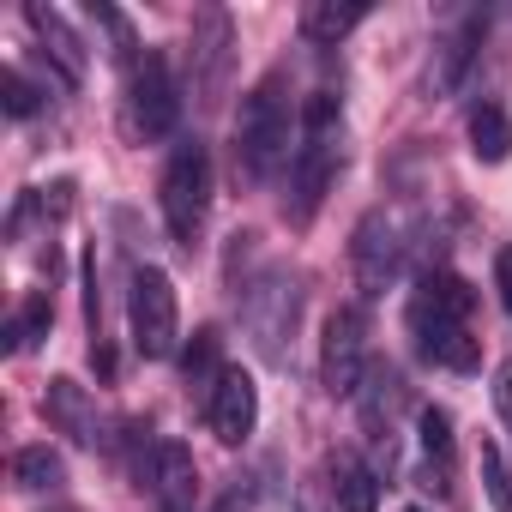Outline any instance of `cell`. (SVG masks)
<instances>
[{"label":"cell","instance_id":"29","mask_svg":"<svg viewBox=\"0 0 512 512\" xmlns=\"http://www.w3.org/2000/svg\"><path fill=\"white\" fill-rule=\"evenodd\" d=\"M296 512H320V500H314V494H302V500H296Z\"/></svg>","mask_w":512,"mask_h":512},{"label":"cell","instance_id":"19","mask_svg":"<svg viewBox=\"0 0 512 512\" xmlns=\"http://www.w3.org/2000/svg\"><path fill=\"white\" fill-rule=\"evenodd\" d=\"M223 374H229V362H223V338H217L211 326H199V332H193V344L181 350V380H187V398L205 410Z\"/></svg>","mask_w":512,"mask_h":512},{"label":"cell","instance_id":"30","mask_svg":"<svg viewBox=\"0 0 512 512\" xmlns=\"http://www.w3.org/2000/svg\"><path fill=\"white\" fill-rule=\"evenodd\" d=\"M404 512H428V506H404Z\"/></svg>","mask_w":512,"mask_h":512},{"label":"cell","instance_id":"27","mask_svg":"<svg viewBox=\"0 0 512 512\" xmlns=\"http://www.w3.org/2000/svg\"><path fill=\"white\" fill-rule=\"evenodd\" d=\"M247 506H253V476H229V488L211 512H247Z\"/></svg>","mask_w":512,"mask_h":512},{"label":"cell","instance_id":"11","mask_svg":"<svg viewBox=\"0 0 512 512\" xmlns=\"http://www.w3.org/2000/svg\"><path fill=\"white\" fill-rule=\"evenodd\" d=\"M410 338H416V356L446 368V374H476V338H470V320H452L428 302L410 296Z\"/></svg>","mask_w":512,"mask_h":512},{"label":"cell","instance_id":"10","mask_svg":"<svg viewBox=\"0 0 512 512\" xmlns=\"http://www.w3.org/2000/svg\"><path fill=\"white\" fill-rule=\"evenodd\" d=\"M404 380H398V368H386V362H374L368 368V380H362V392H356V410H362V428H368V446H374V470L386 476L392 464H398V410H404Z\"/></svg>","mask_w":512,"mask_h":512},{"label":"cell","instance_id":"1","mask_svg":"<svg viewBox=\"0 0 512 512\" xmlns=\"http://www.w3.org/2000/svg\"><path fill=\"white\" fill-rule=\"evenodd\" d=\"M296 139H302V109H296V91H290V73L272 67L247 85L241 97V115H235V169L247 181H278V169L296 157Z\"/></svg>","mask_w":512,"mask_h":512},{"label":"cell","instance_id":"8","mask_svg":"<svg viewBox=\"0 0 512 512\" xmlns=\"http://www.w3.org/2000/svg\"><path fill=\"white\" fill-rule=\"evenodd\" d=\"M175 121H181V85L169 73V55L145 49L139 67L127 73V127L139 139H169Z\"/></svg>","mask_w":512,"mask_h":512},{"label":"cell","instance_id":"12","mask_svg":"<svg viewBox=\"0 0 512 512\" xmlns=\"http://www.w3.org/2000/svg\"><path fill=\"white\" fill-rule=\"evenodd\" d=\"M139 482L157 500V512H193L199 506V464L181 440H151V452L139 458Z\"/></svg>","mask_w":512,"mask_h":512},{"label":"cell","instance_id":"20","mask_svg":"<svg viewBox=\"0 0 512 512\" xmlns=\"http://www.w3.org/2000/svg\"><path fill=\"white\" fill-rule=\"evenodd\" d=\"M368 13H374L368 0H308V7H302V37L314 49H338Z\"/></svg>","mask_w":512,"mask_h":512},{"label":"cell","instance_id":"17","mask_svg":"<svg viewBox=\"0 0 512 512\" xmlns=\"http://www.w3.org/2000/svg\"><path fill=\"white\" fill-rule=\"evenodd\" d=\"M482 37H488V19H482V13H470L458 31H446V37L434 43V61H428V97H452V91L470 79Z\"/></svg>","mask_w":512,"mask_h":512},{"label":"cell","instance_id":"22","mask_svg":"<svg viewBox=\"0 0 512 512\" xmlns=\"http://www.w3.org/2000/svg\"><path fill=\"white\" fill-rule=\"evenodd\" d=\"M470 151H476V163H506L512 157V121H506L500 103L470 109Z\"/></svg>","mask_w":512,"mask_h":512},{"label":"cell","instance_id":"3","mask_svg":"<svg viewBox=\"0 0 512 512\" xmlns=\"http://www.w3.org/2000/svg\"><path fill=\"white\" fill-rule=\"evenodd\" d=\"M235 308H241V332H247L253 356L272 362V368H284L290 362V344H296V326H302V272L260 266L253 278H241Z\"/></svg>","mask_w":512,"mask_h":512},{"label":"cell","instance_id":"13","mask_svg":"<svg viewBox=\"0 0 512 512\" xmlns=\"http://www.w3.org/2000/svg\"><path fill=\"white\" fill-rule=\"evenodd\" d=\"M43 416H49V428L67 434L73 446H109V440H115V434H109L115 422L103 416V404H97L79 380H67V374L49 380V392H43Z\"/></svg>","mask_w":512,"mask_h":512},{"label":"cell","instance_id":"18","mask_svg":"<svg viewBox=\"0 0 512 512\" xmlns=\"http://www.w3.org/2000/svg\"><path fill=\"white\" fill-rule=\"evenodd\" d=\"M326 476H332V506L338 512H380V470L368 464V458H356V452H332V464H326Z\"/></svg>","mask_w":512,"mask_h":512},{"label":"cell","instance_id":"16","mask_svg":"<svg viewBox=\"0 0 512 512\" xmlns=\"http://www.w3.org/2000/svg\"><path fill=\"white\" fill-rule=\"evenodd\" d=\"M25 25L37 31L43 61H49V73L61 79V91H79V85H85V43L73 37V25H67L55 7H43V0H31V7H25Z\"/></svg>","mask_w":512,"mask_h":512},{"label":"cell","instance_id":"25","mask_svg":"<svg viewBox=\"0 0 512 512\" xmlns=\"http://www.w3.org/2000/svg\"><path fill=\"white\" fill-rule=\"evenodd\" d=\"M482 488H488L494 512H512V470H506V458H500L494 440H482Z\"/></svg>","mask_w":512,"mask_h":512},{"label":"cell","instance_id":"9","mask_svg":"<svg viewBox=\"0 0 512 512\" xmlns=\"http://www.w3.org/2000/svg\"><path fill=\"white\" fill-rule=\"evenodd\" d=\"M229 61H235V25L223 7H199L193 13V37H187V67H193V97L217 103L229 85Z\"/></svg>","mask_w":512,"mask_h":512},{"label":"cell","instance_id":"28","mask_svg":"<svg viewBox=\"0 0 512 512\" xmlns=\"http://www.w3.org/2000/svg\"><path fill=\"white\" fill-rule=\"evenodd\" d=\"M494 410H500V422H506V434H512V362L494 368Z\"/></svg>","mask_w":512,"mask_h":512},{"label":"cell","instance_id":"5","mask_svg":"<svg viewBox=\"0 0 512 512\" xmlns=\"http://www.w3.org/2000/svg\"><path fill=\"white\" fill-rule=\"evenodd\" d=\"M127 332H133V356H145V362H169L181 350V302H175V284L163 266H133Z\"/></svg>","mask_w":512,"mask_h":512},{"label":"cell","instance_id":"23","mask_svg":"<svg viewBox=\"0 0 512 512\" xmlns=\"http://www.w3.org/2000/svg\"><path fill=\"white\" fill-rule=\"evenodd\" d=\"M13 482L25 488V494H55L61 482H67V464H61V452L43 440V446H19L13 452Z\"/></svg>","mask_w":512,"mask_h":512},{"label":"cell","instance_id":"21","mask_svg":"<svg viewBox=\"0 0 512 512\" xmlns=\"http://www.w3.org/2000/svg\"><path fill=\"white\" fill-rule=\"evenodd\" d=\"M49 326H55V296H49V290H31V296L19 302V314L7 320V356L37 350V344L49 338Z\"/></svg>","mask_w":512,"mask_h":512},{"label":"cell","instance_id":"24","mask_svg":"<svg viewBox=\"0 0 512 512\" xmlns=\"http://www.w3.org/2000/svg\"><path fill=\"white\" fill-rule=\"evenodd\" d=\"M0 109H7L13 121H31V115L43 109V85L25 79L19 67H7V73H0Z\"/></svg>","mask_w":512,"mask_h":512},{"label":"cell","instance_id":"14","mask_svg":"<svg viewBox=\"0 0 512 512\" xmlns=\"http://www.w3.org/2000/svg\"><path fill=\"white\" fill-rule=\"evenodd\" d=\"M199 416H205V428H211L223 446H241L253 428H260V386H253V374L229 368V374L217 380V392H211V404H205Z\"/></svg>","mask_w":512,"mask_h":512},{"label":"cell","instance_id":"4","mask_svg":"<svg viewBox=\"0 0 512 512\" xmlns=\"http://www.w3.org/2000/svg\"><path fill=\"white\" fill-rule=\"evenodd\" d=\"M157 205H163L169 241L193 253V241L205 235V217H211V151H205V139H181L169 151L163 181H157Z\"/></svg>","mask_w":512,"mask_h":512},{"label":"cell","instance_id":"6","mask_svg":"<svg viewBox=\"0 0 512 512\" xmlns=\"http://www.w3.org/2000/svg\"><path fill=\"white\" fill-rule=\"evenodd\" d=\"M404 253H410V241H404L398 217L368 211V217L356 223V235H350V272H356V296H362V302H380L386 290H398Z\"/></svg>","mask_w":512,"mask_h":512},{"label":"cell","instance_id":"26","mask_svg":"<svg viewBox=\"0 0 512 512\" xmlns=\"http://www.w3.org/2000/svg\"><path fill=\"white\" fill-rule=\"evenodd\" d=\"M494 290H500V308H506V320H512V241L494 247Z\"/></svg>","mask_w":512,"mask_h":512},{"label":"cell","instance_id":"7","mask_svg":"<svg viewBox=\"0 0 512 512\" xmlns=\"http://www.w3.org/2000/svg\"><path fill=\"white\" fill-rule=\"evenodd\" d=\"M374 368V350H368V308L362 302H344L332 308L326 320V338H320V380L332 398H356L362 380Z\"/></svg>","mask_w":512,"mask_h":512},{"label":"cell","instance_id":"2","mask_svg":"<svg viewBox=\"0 0 512 512\" xmlns=\"http://www.w3.org/2000/svg\"><path fill=\"white\" fill-rule=\"evenodd\" d=\"M344 169V97L338 91H308L302 103V139L290 157V193H284V217L290 223H314L332 181Z\"/></svg>","mask_w":512,"mask_h":512},{"label":"cell","instance_id":"15","mask_svg":"<svg viewBox=\"0 0 512 512\" xmlns=\"http://www.w3.org/2000/svg\"><path fill=\"white\" fill-rule=\"evenodd\" d=\"M416 446H422V488L446 500L452 494V476H458V428H452V410L422 404L416 410Z\"/></svg>","mask_w":512,"mask_h":512}]
</instances>
